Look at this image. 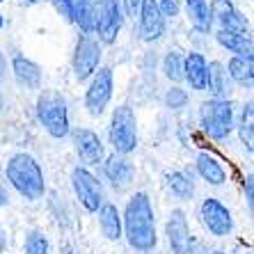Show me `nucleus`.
Masks as SVG:
<instances>
[{
  "instance_id": "nucleus-36",
  "label": "nucleus",
  "mask_w": 254,
  "mask_h": 254,
  "mask_svg": "<svg viewBox=\"0 0 254 254\" xmlns=\"http://www.w3.org/2000/svg\"><path fill=\"white\" fill-rule=\"evenodd\" d=\"M7 201H9V197H7V190L0 186V206H7Z\"/></svg>"
},
{
  "instance_id": "nucleus-16",
  "label": "nucleus",
  "mask_w": 254,
  "mask_h": 254,
  "mask_svg": "<svg viewBox=\"0 0 254 254\" xmlns=\"http://www.w3.org/2000/svg\"><path fill=\"white\" fill-rule=\"evenodd\" d=\"M101 12L103 0H71V23H76L85 35H94Z\"/></svg>"
},
{
  "instance_id": "nucleus-12",
  "label": "nucleus",
  "mask_w": 254,
  "mask_h": 254,
  "mask_svg": "<svg viewBox=\"0 0 254 254\" xmlns=\"http://www.w3.org/2000/svg\"><path fill=\"white\" fill-rule=\"evenodd\" d=\"M211 18L213 23H218L220 30H231V32H241V35H250V23L248 18L238 12V7L231 0H213L211 5Z\"/></svg>"
},
{
  "instance_id": "nucleus-37",
  "label": "nucleus",
  "mask_w": 254,
  "mask_h": 254,
  "mask_svg": "<svg viewBox=\"0 0 254 254\" xmlns=\"http://www.w3.org/2000/svg\"><path fill=\"white\" fill-rule=\"evenodd\" d=\"M60 254H78V252H76L73 248H71V245H64V248L60 250Z\"/></svg>"
},
{
  "instance_id": "nucleus-8",
  "label": "nucleus",
  "mask_w": 254,
  "mask_h": 254,
  "mask_svg": "<svg viewBox=\"0 0 254 254\" xmlns=\"http://www.w3.org/2000/svg\"><path fill=\"white\" fill-rule=\"evenodd\" d=\"M71 186L76 192L80 206L87 213H96L103 204V186L101 181L87 170V167H76L71 172Z\"/></svg>"
},
{
  "instance_id": "nucleus-5",
  "label": "nucleus",
  "mask_w": 254,
  "mask_h": 254,
  "mask_svg": "<svg viewBox=\"0 0 254 254\" xmlns=\"http://www.w3.org/2000/svg\"><path fill=\"white\" fill-rule=\"evenodd\" d=\"M108 137H110V144H113L115 154L128 156L135 151V147H137V119H135L133 108H128V106L115 108L113 117H110Z\"/></svg>"
},
{
  "instance_id": "nucleus-24",
  "label": "nucleus",
  "mask_w": 254,
  "mask_h": 254,
  "mask_svg": "<svg viewBox=\"0 0 254 254\" xmlns=\"http://www.w3.org/2000/svg\"><path fill=\"white\" fill-rule=\"evenodd\" d=\"M165 181H167V188L172 190V195L177 197V199H181V201L192 199V195H195V184H192V177H190L188 172H181V170L167 172Z\"/></svg>"
},
{
  "instance_id": "nucleus-9",
  "label": "nucleus",
  "mask_w": 254,
  "mask_h": 254,
  "mask_svg": "<svg viewBox=\"0 0 254 254\" xmlns=\"http://www.w3.org/2000/svg\"><path fill=\"white\" fill-rule=\"evenodd\" d=\"M199 215L204 227L208 229V234L218 238H225L234 231V218H231V211L215 197H208V199L201 201L199 206Z\"/></svg>"
},
{
  "instance_id": "nucleus-41",
  "label": "nucleus",
  "mask_w": 254,
  "mask_h": 254,
  "mask_svg": "<svg viewBox=\"0 0 254 254\" xmlns=\"http://www.w3.org/2000/svg\"><path fill=\"white\" fill-rule=\"evenodd\" d=\"M2 25H5V21H2V16H0V28H2Z\"/></svg>"
},
{
  "instance_id": "nucleus-14",
  "label": "nucleus",
  "mask_w": 254,
  "mask_h": 254,
  "mask_svg": "<svg viewBox=\"0 0 254 254\" xmlns=\"http://www.w3.org/2000/svg\"><path fill=\"white\" fill-rule=\"evenodd\" d=\"M73 147H76L78 158L83 160V165H101L106 154H103V142L89 128H76L73 130Z\"/></svg>"
},
{
  "instance_id": "nucleus-2",
  "label": "nucleus",
  "mask_w": 254,
  "mask_h": 254,
  "mask_svg": "<svg viewBox=\"0 0 254 254\" xmlns=\"http://www.w3.org/2000/svg\"><path fill=\"white\" fill-rule=\"evenodd\" d=\"M5 177L12 184V188L28 201L42 199L44 192H46L44 172L39 167V163L30 154H14L12 158L7 160Z\"/></svg>"
},
{
  "instance_id": "nucleus-18",
  "label": "nucleus",
  "mask_w": 254,
  "mask_h": 254,
  "mask_svg": "<svg viewBox=\"0 0 254 254\" xmlns=\"http://www.w3.org/2000/svg\"><path fill=\"white\" fill-rule=\"evenodd\" d=\"M12 71L16 83L25 89H39L42 87V66L32 62L25 55H14L12 60Z\"/></svg>"
},
{
  "instance_id": "nucleus-26",
  "label": "nucleus",
  "mask_w": 254,
  "mask_h": 254,
  "mask_svg": "<svg viewBox=\"0 0 254 254\" xmlns=\"http://www.w3.org/2000/svg\"><path fill=\"white\" fill-rule=\"evenodd\" d=\"M163 73L174 85H179L184 80V55L179 53V51H170L163 58Z\"/></svg>"
},
{
  "instance_id": "nucleus-19",
  "label": "nucleus",
  "mask_w": 254,
  "mask_h": 254,
  "mask_svg": "<svg viewBox=\"0 0 254 254\" xmlns=\"http://www.w3.org/2000/svg\"><path fill=\"white\" fill-rule=\"evenodd\" d=\"M215 39L222 48H227L229 53L236 58H254V44L250 35H241V32H231V30H218Z\"/></svg>"
},
{
  "instance_id": "nucleus-35",
  "label": "nucleus",
  "mask_w": 254,
  "mask_h": 254,
  "mask_svg": "<svg viewBox=\"0 0 254 254\" xmlns=\"http://www.w3.org/2000/svg\"><path fill=\"white\" fill-rule=\"evenodd\" d=\"M5 71H7V60H5V55H2V51H0V80L5 78Z\"/></svg>"
},
{
  "instance_id": "nucleus-23",
  "label": "nucleus",
  "mask_w": 254,
  "mask_h": 254,
  "mask_svg": "<svg viewBox=\"0 0 254 254\" xmlns=\"http://www.w3.org/2000/svg\"><path fill=\"white\" fill-rule=\"evenodd\" d=\"M184 2H186V14H188L190 23L195 25V30L208 32L213 28V18L206 0H184Z\"/></svg>"
},
{
  "instance_id": "nucleus-11",
  "label": "nucleus",
  "mask_w": 254,
  "mask_h": 254,
  "mask_svg": "<svg viewBox=\"0 0 254 254\" xmlns=\"http://www.w3.org/2000/svg\"><path fill=\"white\" fill-rule=\"evenodd\" d=\"M140 39L147 44H154L158 39H163L167 30L165 23V16L163 12L158 9L156 0H142V7H140Z\"/></svg>"
},
{
  "instance_id": "nucleus-22",
  "label": "nucleus",
  "mask_w": 254,
  "mask_h": 254,
  "mask_svg": "<svg viewBox=\"0 0 254 254\" xmlns=\"http://www.w3.org/2000/svg\"><path fill=\"white\" fill-rule=\"evenodd\" d=\"M227 76L241 87H252L254 83V62L252 58H234L227 62Z\"/></svg>"
},
{
  "instance_id": "nucleus-27",
  "label": "nucleus",
  "mask_w": 254,
  "mask_h": 254,
  "mask_svg": "<svg viewBox=\"0 0 254 254\" xmlns=\"http://www.w3.org/2000/svg\"><path fill=\"white\" fill-rule=\"evenodd\" d=\"M238 133H241L243 144L248 147V151H252V142H254V113H252V101H248L243 106L241 122H238Z\"/></svg>"
},
{
  "instance_id": "nucleus-17",
  "label": "nucleus",
  "mask_w": 254,
  "mask_h": 254,
  "mask_svg": "<svg viewBox=\"0 0 254 254\" xmlns=\"http://www.w3.org/2000/svg\"><path fill=\"white\" fill-rule=\"evenodd\" d=\"M184 80L195 92H204L208 87V62L201 53H188L184 58Z\"/></svg>"
},
{
  "instance_id": "nucleus-20",
  "label": "nucleus",
  "mask_w": 254,
  "mask_h": 254,
  "mask_svg": "<svg viewBox=\"0 0 254 254\" xmlns=\"http://www.w3.org/2000/svg\"><path fill=\"white\" fill-rule=\"evenodd\" d=\"M195 167H197V174H199L208 186H222L227 181V172H225V167H222V163H220L215 156L206 154V151H201V154L197 156Z\"/></svg>"
},
{
  "instance_id": "nucleus-15",
  "label": "nucleus",
  "mask_w": 254,
  "mask_h": 254,
  "mask_svg": "<svg viewBox=\"0 0 254 254\" xmlns=\"http://www.w3.org/2000/svg\"><path fill=\"white\" fill-rule=\"evenodd\" d=\"M103 174L113 184L115 190H126L133 184V179H135V165L126 156L113 154L108 158H103Z\"/></svg>"
},
{
  "instance_id": "nucleus-13",
  "label": "nucleus",
  "mask_w": 254,
  "mask_h": 254,
  "mask_svg": "<svg viewBox=\"0 0 254 254\" xmlns=\"http://www.w3.org/2000/svg\"><path fill=\"white\" fill-rule=\"evenodd\" d=\"M165 236L167 243L174 254H188L190 245H192V236H190V227H188V218L181 208H174L167 218L165 225Z\"/></svg>"
},
{
  "instance_id": "nucleus-31",
  "label": "nucleus",
  "mask_w": 254,
  "mask_h": 254,
  "mask_svg": "<svg viewBox=\"0 0 254 254\" xmlns=\"http://www.w3.org/2000/svg\"><path fill=\"white\" fill-rule=\"evenodd\" d=\"M140 7H142V0H124L122 2V12H124V16L135 18L140 14Z\"/></svg>"
},
{
  "instance_id": "nucleus-3",
  "label": "nucleus",
  "mask_w": 254,
  "mask_h": 254,
  "mask_svg": "<svg viewBox=\"0 0 254 254\" xmlns=\"http://www.w3.org/2000/svg\"><path fill=\"white\" fill-rule=\"evenodd\" d=\"M37 119L44 126V130L55 140H62L71 133L66 101L62 99V94H58L53 89H44L39 99H37Z\"/></svg>"
},
{
  "instance_id": "nucleus-34",
  "label": "nucleus",
  "mask_w": 254,
  "mask_h": 254,
  "mask_svg": "<svg viewBox=\"0 0 254 254\" xmlns=\"http://www.w3.org/2000/svg\"><path fill=\"white\" fill-rule=\"evenodd\" d=\"M7 250V234H5V229L0 227V254Z\"/></svg>"
},
{
  "instance_id": "nucleus-30",
  "label": "nucleus",
  "mask_w": 254,
  "mask_h": 254,
  "mask_svg": "<svg viewBox=\"0 0 254 254\" xmlns=\"http://www.w3.org/2000/svg\"><path fill=\"white\" fill-rule=\"evenodd\" d=\"M156 5H158V9L163 12V16H179V12H181V0H156Z\"/></svg>"
},
{
  "instance_id": "nucleus-40",
  "label": "nucleus",
  "mask_w": 254,
  "mask_h": 254,
  "mask_svg": "<svg viewBox=\"0 0 254 254\" xmlns=\"http://www.w3.org/2000/svg\"><path fill=\"white\" fill-rule=\"evenodd\" d=\"M213 254H227V252H222V250H215V252H213Z\"/></svg>"
},
{
  "instance_id": "nucleus-32",
  "label": "nucleus",
  "mask_w": 254,
  "mask_h": 254,
  "mask_svg": "<svg viewBox=\"0 0 254 254\" xmlns=\"http://www.w3.org/2000/svg\"><path fill=\"white\" fill-rule=\"evenodd\" d=\"M51 2H53L55 12L64 18V21L71 23V0H51Z\"/></svg>"
},
{
  "instance_id": "nucleus-38",
  "label": "nucleus",
  "mask_w": 254,
  "mask_h": 254,
  "mask_svg": "<svg viewBox=\"0 0 254 254\" xmlns=\"http://www.w3.org/2000/svg\"><path fill=\"white\" fill-rule=\"evenodd\" d=\"M2 108H5V96H2V92H0V113H2Z\"/></svg>"
},
{
  "instance_id": "nucleus-21",
  "label": "nucleus",
  "mask_w": 254,
  "mask_h": 254,
  "mask_svg": "<svg viewBox=\"0 0 254 254\" xmlns=\"http://www.w3.org/2000/svg\"><path fill=\"white\" fill-rule=\"evenodd\" d=\"M99 227L103 231V236L108 241H119L122 238V215H119V208L110 201H103L99 211Z\"/></svg>"
},
{
  "instance_id": "nucleus-6",
  "label": "nucleus",
  "mask_w": 254,
  "mask_h": 254,
  "mask_svg": "<svg viewBox=\"0 0 254 254\" xmlns=\"http://www.w3.org/2000/svg\"><path fill=\"white\" fill-rule=\"evenodd\" d=\"M115 92V76L110 66H101L94 71L92 76V83L87 87V94H85V108L92 117H101L106 113L108 103L113 99Z\"/></svg>"
},
{
  "instance_id": "nucleus-25",
  "label": "nucleus",
  "mask_w": 254,
  "mask_h": 254,
  "mask_svg": "<svg viewBox=\"0 0 254 254\" xmlns=\"http://www.w3.org/2000/svg\"><path fill=\"white\" fill-rule=\"evenodd\" d=\"M213 99H227L229 94V76L222 62H208V87Z\"/></svg>"
},
{
  "instance_id": "nucleus-10",
  "label": "nucleus",
  "mask_w": 254,
  "mask_h": 254,
  "mask_svg": "<svg viewBox=\"0 0 254 254\" xmlns=\"http://www.w3.org/2000/svg\"><path fill=\"white\" fill-rule=\"evenodd\" d=\"M124 25V12H122V2L119 0H103V12L96 23V35L101 44H115L119 32Z\"/></svg>"
},
{
  "instance_id": "nucleus-29",
  "label": "nucleus",
  "mask_w": 254,
  "mask_h": 254,
  "mask_svg": "<svg viewBox=\"0 0 254 254\" xmlns=\"http://www.w3.org/2000/svg\"><path fill=\"white\" fill-rule=\"evenodd\" d=\"M163 101H165V106L170 108V110H181V108L188 106V92L181 89L179 85H174V87H170L165 92Z\"/></svg>"
},
{
  "instance_id": "nucleus-39",
  "label": "nucleus",
  "mask_w": 254,
  "mask_h": 254,
  "mask_svg": "<svg viewBox=\"0 0 254 254\" xmlns=\"http://www.w3.org/2000/svg\"><path fill=\"white\" fill-rule=\"evenodd\" d=\"M25 5H37V2H42V0H23Z\"/></svg>"
},
{
  "instance_id": "nucleus-28",
  "label": "nucleus",
  "mask_w": 254,
  "mask_h": 254,
  "mask_svg": "<svg viewBox=\"0 0 254 254\" xmlns=\"http://www.w3.org/2000/svg\"><path fill=\"white\" fill-rule=\"evenodd\" d=\"M25 254H48L51 252V243H48V236L39 229H32L25 238Z\"/></svg>"
},
{
  "instance_id": "nucleus-1",
  "label": "nucleus",
  "mask_w": 254,
  "mask_h": 254,
  "mask_svg": "<svg viewBox=\"0 0 254 254\" xmlns=\"http://www.w3.org/2000/svg\"><path fill=\"white\" fill-rule=\"evenodd\" d=\"M122 236L137 252H151L158 243L156 236V215L147 192H135L126 201L124 218H122Z\"/></svg>"
},
{
  "instance_id": "nucleus-4",
  "label": "nucleus",
  "mask_w": 254,
  "mask_h": 254,
  "mask_svg": "<svg viewBox=\"0 0 254 254\" xmlns=\"http://www.w3.org/2000/svg\"><path fill=\"white\" fill-rule=\"evenodd\" d=\"M199 126L211 140H227L231 130L236 128L234 103L229 99H211L204 101L199 108Z\"/></svg>"
},
{
  "instance_id": "nucleus-33",
  "label": "nucleus",
  "mask_w": 254,
  "mask_h": 254,
  "mask_svg": "<svg viewBox=\"0 0 254 254\" xmlns=\"http://www.w3.org/2000/svg\"><path fill=\"white\" fill-rule=\"evenodd\" d=\"M243 190H245V199H248V204L252 206V201H254V184H252V174H248V179H245V184H243Z\"/></svg>"
},
{
  "instance_id": "nucleus-7",
  "label": "nucleus",
  "mask_w": 254,
  "mask_h": 254,
  "mask_svg": "<svg viewBox=\"0 0 254 254\" xmlns=\"http://www.w3.org/2000/svg\"><path fill=\"white\" fill-rule=\"evenodd\" d=\"M101 42L94 39L92 35H80L73 48V58H71V66H73V76L83 83L87 78L94 76V71L99 69L101 62Z\"/></svg>"
}]
</instances>
